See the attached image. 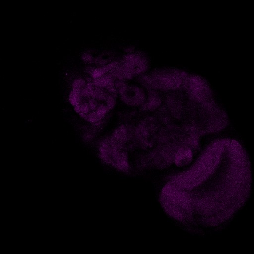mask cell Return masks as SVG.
<instances>
[{
    "label": "cell",
    "mask_w": 254,
    "mask_h": 254,
    "mask_svg": "<svg viewBox=\"0 0 254 254\" xmlns=\"http://www.w3.org/2000/svg\"><path fill=\"white\" fill-rule=\"evenodd\" d=\"M251 184L250 163L242 146L234 140H219L190 168L164 186L160 203L180 222L198 228L217 227L244 205Z\"/></svg>",
    "instance_id": "cell-1"
},
{
    "label": "cell",
    "mask_w": 254,
    "mask_h": 254,
    "mask_svg": "<svg viewBox=\"0 0 254 254\" xmlns=\"http://www.w3.org/2000/svg\"><path fill=\"white\" fill-rule=\"evenodd\" d=\"M117 95L114 89L92 78H78L72 83L69 101L80 116L95 124L101 121L114 108Z\"/></svg>",
    "instance_id": "cell-2"
},
{
    "label": "cell",
    "mask_w": 254,
    "mask_h": 254,
    "mask_svg": "<svg viewBox=\"0 0 254 254\" xmlns=\"http://www.w3.org/2000/svg\"><path fill=\"white\" fill-rule=\"evenodd\" d=\"M98 153L103 162L116 169L127 171L129 169L127 154L125 146L113 140L110 137L99 143Z\"/></svg>",
    "instance_id": "cell-3"
},
{
    "label": "cell",
    "mask_w": 254,
    "mask_h": 254,
    "mask_svg": "<svg viewBox=\"0 0 254 254\" xmlns=\"http://www.w3.org/2000/svg\"><path fill=\"white\" fill-rule=\"evenodd\" d=\"M188 76L179 70H162L155 72L150 76H142V84L150 88L168 90L184 87Z\"/></svg>",
    "instance_id": "cell-4"
},
{
    "label": "cell",
    "mask_w": 254,
    "mask_h": 254,
    "mask_svg": "<svg viewBox=\"0 0 254 254\" xmlns=\"http://www.w3.org/2000/svg\"><path fill=\"white\" fill-rule=\"evenodd\" d=\"M184 87L192 99L200 103H209L211 98L210 89L201 78L194 75L188 76Z\"/></svg>",
    "instance_id": "cell-5"
},
{
    "label": "cell",
    "mask_w": 254,
    "mask_h": 254,
    "mask_svg": "<svg viewBox=\"0 0 254 254\" xmlns=\"http://www.w3.org/2000/svg\"><path fill=\"white\" fill-rule=\"evenodd\" d=\"M120 63L131 79L135 76L143 75L148 66L147 60L144 56L134 53L125 55Z\"/></svg>",
    "instance_id": "cell-6"
},
{
    "label": "cell",
    "mask_w": 254,
    "mask_h": 254,
    "mask_svg": "<svg viewBox=\"0 0 254 254\" xmlns=\"http://www.w3.org/2000/svg\"><path fill=\"white\" fill-rule=\"evenodd\" d=\"M118 95L124 103L133 107L142 106L147 98V94L141 87L126 83L119 91Z\"/></svg>",
    "instance_id": "cell-7"
},
{
    "label": "cell",
    "mask_w": 254,
    "mask_h": 254,
    "mask_svg": "<svg viewBox=\"0 0 254 254\" xmlns=\"http://www.w3.org/2000/svg\"><path fill=\"white\" fill-rule=\"evenodd\" d=\"M133 131L131 126L123 124L117 127L110 137L117 143L124 145L134 135Z\"/></svg>",
    "instance_id": "cell-8"
},
{
    "label": "cell",
    "mask_w": 254,
    "mask_h": 254,
    "mask_svg": "<svg viewBox=\"0 0 254 254\" xmlns=\"http://www.w3.org/2000/svg\"><path fill=\"white\" fill-rule=\"evenodd\" d=\"M194 151L188 146L180 148L177 151L174 159V163L178 166H183L190 164L193 159Z\"/></svg>",
    "instance_id": "cell-9"
},
{
    "label": "cell",
    "mask_w": 254,
    "mask_h": 254,
    "mask_svg": "<svg viewBox=\"0 0 254 254\" xmlns=\"http://www.w3.org/2000/svg\"><path fill=\"white\" fill-rule=\"evenodd\" d=\"M147 94V98L141 107L147 111L155 110L160 106L161 103V99L154 90H150Z\"/></svg>",
    "instance_id": "cell-10"
}]
</instances>
